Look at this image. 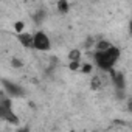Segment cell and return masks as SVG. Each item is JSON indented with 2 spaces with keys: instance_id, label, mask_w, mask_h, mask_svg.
<instances>
[{
  "instance_id": "1",
  "label": "cell",
  "mask_w": 132,
  "mask_h": 132,
  "mask_svg": "<svg viewBox=\"0 0 132 132\" xmlns=\"http://www.w3.org/2000/svg\"><path fill=\"white\" fill-rule=\"evenodd\" d=\"M120 48L117 45H110L107 47L106 50H101V51H95V64H96V67L104 70V72H110L113 67H115V64L118 62L120 59Z\"/></svg>"
},
{
  "instance_id": "2",
  "label": "cell",
  "mask_w": 132,
  "mask_h": 132,
  "mask_svg": "<svg viewBox=\"0 0 132 132\" xmlns=\"http://www.w3.org/2000/svg\"><path fill=\"white\" fill-rule=\"evenodd\" d=\"M33 48L37 51H48L51 48L50 36L45 31H36L33 33Z\"/></svg>"
},
{
  "instance_id": "3",
  "label": "cell",
  "mask_w": 132,
  "mask_h": 132,
  "mask_svg": "<svg viewBox=\"0 0 132 132\" xmlns=\"http://www.w3.org/2000/svg\"><path fill=\"white\" fill-rule=\"evenodd\" d=\"M17 39H19V42H20L22 47L33 48V33H27V31L17 33Z\"/></svg>"
},
{
  "instance_id": "4",
  "label": "cell",
  "mask_w": 132,
  "mask_h": 132,
  "mask_svg": "<svg viewBox=\"0 0 132 132\" xmlns=\"http://www.w3.org/2000/svg\"><path fill=\"white\" fill-rule=\"evenodd\" d=\"M81 57H82V54H81V51H79V50H72V51L69 53V59H70V61L81 62Z\"/></svg>"
},
{
  "instance_id": "5",
  "label": "cell",
  "mask_w": 132,
  "mask_h": 132,
  "mask_svg": "<svg viewBox=\"0 0 132 132\" xmlns=\"http://www.w3.org/2000/svg\"><path fill=\"white\" fill-rule=\"evenodd\" d=\"M57 10H59L61 13L69 11V3H67V0H61V2L57 3Z\"/></svg>"
},
{
  "instance_id": "6",
  "label": "cell",
  "mask_w": 132,
  "mask_h": 132,
  "mask_svg": "<svg viewBox=\"0 0 132 132\" xmlns=\"http://www.w3.org/2000/svg\"><path fill=\"white\" fill-rule=\"evenodd\" d=\"M23 28H25V25H23V22H16L14 23V30H16V33H22L23 31Z\"/></svg>"
}]
</instances>
